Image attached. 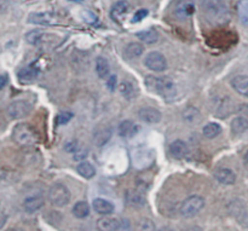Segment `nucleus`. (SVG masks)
I'll return each instance as SVG.
<instances>
[{
	"instance_id": "nucleus-27",
	"label": "nucleus",
	"mask_w": 248,
	"mask_h": 231,
	"mask_svg": "<svg viewBox=\"0 0 248 231\" xmlns=\"http://www.w3.org/2000/svg\"><path fill=\"white\" fill-rule=\"evenodd\" d=\"M77 171L78 173L85 179H91L96 176V169H94L93 165L90 164V162L87 161L80 162V164L77 166Z\"/></svg>"
},
{
	"instance_id": "nucleus-35",
	"label": "nucleus",
	"mask_w": 248,
	"mask_h": 231,
	"mask_svg": "<svg viewBox=\"0 0 248 231\" xmlns=\"http://www.w3.org/2000/svg\"><path fill=\"white\" fill-rule=\"evenodd\" d=\"M73 118V114L69 111H62L57 115V123L58 125H65L67 123H69Z\"/></svg>"
},
{
	"instance_id": "nucleus-36",
	"label": "nucleus",
	"mask_w": 248,
	"mask_h": 231,
	"mask_svg": "<svg viewBox=\"0 0 248 231\" xmlns=\"http://www.w3.org/2000/svg\"><path fill=\"white\" fill-rule=\"evenodd\" d=\"M236 219H237V222H239L240 225H242V227L248 229V211L247 210L242 211V212L237 216Z\"/></svg>"
},
{
	"instance_id": "nucleus-34",
	"label": "nucleus",
	"mask_w": 248,
	"mask_h": 231,
	"mask_svg": "<svg viewBox=\"0 0 248 231\" xmlns=\"http://www.w3.org/2000/svg\"><path fill=\"white\" fill-rule=\"evenodd\" d=\"M182 115H183L184 120H186L188 123H195V121L199 119L200 113H199L198 109L194 108V107H188V108L184 109Z\"/></svg>"
},
{
	"instance_id": "nucleus-40",
	"label": "nucleus",
	"mask_w": 248,
	"mask_h": 231,
	"mask_svg": "<svg viewBox=\"0 0 248 231\" xmlns=\"http://www.w3.org/2000/svg\"><path fill=\"white\" fill-rule=\"evenodd\" d=\"M237 110H239V113H241L242 116H248V104H242Z\"/></svg>"
},
{
	"instance_id": "nucleus-26",
	"label": "nucleus",
	"mask_w": 248,
	"mask_h": 231,
	"mask_svg": "<svg viewBox=\"0 0 248 231\" xmlns=\"http://www.w3.org/2000/svg\"><path fill=\"white\" fill-rule=\"evenodd\" d=\"M230 130L234 135H241V133L246 132V131H248V120L245 116H236L232 121Z\"/></svg>"
},
{
	"instance_id": "nucleus-23",
	"label": "nucleus",
	"mask_w": 248,
	"mask_h": 231,
	"mask_svg": "<svg viewBox=\"0 0 248 231\" xmlns=\"http://www.w3.org/2000/svg\"><path fill=\"white\" fill-rule=\"evenodd\" d=\"M126 200H127L128 205L133 208H142L145 205V199L143 196L142 191H128L126 194Z\"/></svg>"
},
{
	"instance_id": "nucleus-38",
	"label": "nucleus",
	"mask_w": 248,
	"mask_h": 231,
	"mask_svg": "<svg viewBox=\"0 0 248 231\" xmlns=\"http://www.w3.org/2000/svg\"><path fill=\"white\" fill-rule=\"evenodd\" d=\"M78 142L77 140H70V142L65 143L64 149L67 150L68 153H77L78 152Z\"/></svg>"
},
{
	"instance_id": "nucleus-18",
	"label": "nucleus",
	"mask_w": 248,
	"mask_h": 231,
	"mask_svg": "<svg viewBox=\"0 0 248 231\" xmlns=\"http://www.w3.org/2000/svg\"><path fill=\"white\" fill-rule=\"evenodd\" d=\"M170 153H171V155L174 159L182 160L188 155V145H186V143L183 142V140L177 139L174 140V142H172L171 145H170Z\"/></svg>"
},
{
	"instance_id": "nucleus-30",
	"label": "nucleus",
	"mask_w": 248,
	"mask_h": 231,
	"mask_svg": "<svg viewBox=\"0 0 248 231\" xmlns=\"http://www.w3.org/2000/svg\"><path fill=\"white\" fill-rule=\"evenodd\" d=\"M202 133L206 138L212 139V138L218 137L222 133V126L217 123H210L206 126H203Z\"/></svg>"
},
{
	"instance_id": "nucleus-44",
	"label": "nucleus",
	"mask_w": 248,
	"mask_h": 231,
	"mask_svg": "<svg viewBox=\"0 0 248 231\" xmlns=\"http://www.w3.org/2000/svg\"><path fill=\"white\" fill-rule=\"evenodd\" d=\"M244 160H245V162H246V164L248 165V150L246 152V154H245V156H244Z\"/></svg>"
},
{
	"instance_id": "nucleus-2",
	"label": "nucleus",
	"mask_w": 248,
	"mask_h": 231,
	"mask_svg": "<svg viewBox=\"0 0 248 231\" xmlns=\"http://www.w3.org/2000/svg\"><path fill=\"white\" fill-rule=\"evenodd\" d=\"M145 85L150 92L160 94L165 99H173L177 96L176 84L169 77L149 75L145 77Z\"/></svg>"
},
{
	"instance_id": "nucleus-29",
	"label": "nucleus",
	"mask_w": 248,
	"mask_h": 231,
	"mask_svg": "<svg viewBox=\"0 0 248 231\" xmlns=\"http://www.w3.org/2000/svg\"><path fill=\"white\" fill-rule=\"evenodd\" d=\"M236 11L242 26L248 27V0H240L236 4Z\"/></svg>"
},
{
	"instance_id": "nucleus-45",
	"label": "nucleus",
	"mask_w": 248,
	"mask_h": 231,
	"mask_svg": "<svg viewBox=\"0 0 248 231\" xmlns=\"http://www.w3.org/2000/svg\"><path fill=\"white\" fill-rule=\"evenodd\" d=\"M159 231H174V230L171 229V228H162V229H160Z\"/></svg>"
},
{
	"instance_id": "nucleus-7",
	"label": "nucleus",
	"mask_w": 248,
	"mask_h": 231,
	"mask_svg": "<svg viewBox=\"0 0 248 231\" xmlns=\"http://www.w3.org/2000/svg\"><path fill=\"white\" fill-rule=\"evenodd\" d=\"M28 22L31 24H39V26H56L60 23V17L50 11L31 12L28 16Z\"/></svg>"
},
{
	"instance_id": "nucleus-22",
	"label": "nucleus",
	"mask_w": 248,
	"mask_h": 231,
	"mask_svg": "<svg viewBox=\"0 0 248 231\" xmlns=\"http://www.w3.org/2000/svg\"><path fill=\"white\" fill-rule=\"evenodd\" d=\"M92 205H93V210L101 216H109L114 212L113 203L104 199H94Z\"/></svg>"
},
{
	"instance_id": "nucleus-31",
	"label": "nucleus",
	"mask_w": 248,
	"mask_h": 231,
	"mask_svg": "<svg viewBox=\"0 0 248 231\" xmlns=\"http://www.w3.org/2000/svg\"><path fill=\"white\" fill-rule=\"evenodd\" d=\"M73 215L75 216L79 219H84V218L89 217L90 215V206L89 203L85 202V201H79L74 205L73 207Z\"/></svg>"
},
{
	"instance_id": "nucleus-25",
	"label": "nucleus",
	"mask_w": 248,
	"mask_h": 231,
	"mask_svg": "<svg viewBox=\"0 0 248 231\" xmlns=\"http://www.w3.org/2000/svg\"><path fill=\"white\" fill-rule=\"evenodd\" d=\"M96 73L98 75V77L101 79H108L109 73H110V65H109V62L107 58L97 57L96 60Z\"/></svg>"
},
{
	"instance_id": "nucleus-28",
	"label": "nucleus",
	"mask_w": 248,
	"mask_h": 231,
	"mask_svg": "<svg viewBox=\"0 0 248 231\" xmlns=\"http://www.w3.org/2000/svg\"><path fill=\"white\" fill-rule=\"evenodd\" d=\"M39 74V69L34 65H29V67L22 68L18 72V77L21 81H31V80L35 79Z\"/></svg>"
},
{
	"instance_id": "nucleus-14",
	"label": "nucleus",
	"mask_w": 248,
	"mask_h": 231,
	"mask_svg": "<svg viewBox=\"0 0 248 231\" xmlns=\"http://www.w3.org/2000/svg\"><path fill=\"white\" fill-rule=\"evenodd\" d=\"M113 131L109 126H102V127L97 128L93 133V143L97 147H103L104 144L109 142L111 138Z\"/></svg>"
},
{
	"instance_id": "nucleus-39",
	"label": "nucleus",
	"mask_w": 248,
	"mask_h": 231,
	"mask_svg": "<svg viewBox=\"0 0 248 231\" xmlns=\"http://www.w3.org/2000/svg\"><path fill=\"white\" fill-rule=\"evenodd\" d=\"M107 84H108V87L110 91H114L116 86V77L115 75H110V77L107 79Z\"/></svg>"
},
{
	"instance_id": "nucleus-15",
	"label": "nucleus",
	"mask_w": 248,
	"mask_h": 231,
	"mask_svg": "<svg viewBox=\"0 0 248 231\" xmlns=\"http://www.w3.org/2000/svg\"><path fill=\"white\" fill-rule=\"evenodd\" d=\"M138 131H140L138 125H136V123L131 120L123 121V123L119 125V128H118L119 136H120L121 138H126V139L132 138L133 136L137 135Z\"/></svg>"
},
{
	"instance_id": "nucleus-10",
	"label": "nucleus",
	"mask_w": 248,
	"mask_h": 231,
	"mask_svg": "<svg viewBox=\"0 0 248 231\" xmlns=\"http://www.w3.org/2000/svg\"><path fill=\"white\" fill-rule=\"evenodd\" d=\"M195 12L194 0H179L174 6V16L179 19H186L193 16Z\"/></svg>"
},
{
	"instance_id": "nucleus-19",
	"label": "nucleus",
	"mask_w": 248,
	"mask_h": 231,
	"mask_svg": "<svg viewBox=\"0 0 248 231\" xmlns=\"http://www.w3.org/2000/svg\"><path fill=\"white\" fill-rule=\"evenodd\" d=\"M44 203H45V200L40 195L29 196V198L24 200L23 208L27 213H34L40 210L44 206Z\"/></svg>"
},
{
	"instance_id": "nucleus-1",
	"label": "nucleus",
	"mask_w": 248,
	"mask_h": 231,
	"mask_svg": "<svg viewBox=\"0 0 248 231\" xmlns=\"http://www.w3.org/2000/svg\"><path fill=\"white\" fill-rule=\"evenodd\" d=\"M201 11L206 21L213 26H222L230 19V9L225 0H201Z\"/></svg>"
},
{
	"instance_id": "nucleus-43",
	"label": "nucleus",
	"mask_w": 248,
	"mask_h": 231,
	"mask_svg": "<svg viewBox=\"0 0 248 231\" xmlns=\"http://www.w3.org/2000/svg\"><path fill=\"white\" fill-rule=\"evenodd\" d=\"M5 231H23V230L19 229V228H10V229H6Z\"/></svg>"
},
{
	"instance_id": "nucleus-6",
	"label": "nucleus",
	"mask_w": 248,
	"mask_h": 231,
	"mask_svg": "<svg viewBox=\"0 0 248 231\" xmlns=\"http://www.w3.org/2000/svg\"><path fill=\"white\" fill-rule=\"evenodd\" d=\"M211 109L217 115V118L225 119L234 111V103L228 96L217 97L213 99Z\"/></svg>"
},
{
	"instance_id": "nucleus-17",
	"label": "nucleus",
	"mask_w": 248,
	"mask_h": 231,
	"mask_svg": "<svg viewBox=\"0 0 248 231\" xmlns=\"http://www.w3.org/2000/svg\"><path fill=\"white\" fill-rule=\"evenodd\" d=\"M128 10H130V4L126 0H119L115 4L111 6L110 10V16L114 21H120L123 19L124 16L128 14Z\"/></svg>"
},
{
	"instance_id": "nucleus-12",
	"label": "nucleus",
	"mask_w": 248,
	"mask_h": 231,
	"mask_svg": "<svg viewBox=\"0 0 248 231\" xmlns=\"http://www.w3.org/2000/svg\"><path fill=\"white\" fill-rule=\"evenodd\" d=\"M138 116L143 123H157L161 121L162 114L156 108L152 107H143L138 110Z\"/></svg>"
},
{
	"instance_id": "nucleus-11",
	"label": "nucleus",
	"mask_w": 248,
	"mask_h": 231,
	"mask_svg": "<svg viewBox=\"0 0 248 231\" xmlns=\"http://www.w3.org/2000/svg\"><path fill=\"white\" fill-rule=\"evenodd\" d=\"M55 39H57V36L53 35V34H47L44 33L41 31H31L29 33H27L26 40L27 43L31 44V45H45V44L53 41Z\"/></svg>"
},
{
	"instance_id": "nucleus-24",
	"label": "nucleus",
	"mask_w": 248,
	"mask_h": 231,
	"mask_svg": "<svg viewBox=\"0 0 248 231\" xmlns=\"http://www.w3.org/2000/svg\"><path fill=\"white\" fill-rule=\"evenodd\" d=\"M125 57L127 60H135L144 53V46L140 43H130L125 47Z\"/></svg>"
},
{
	"instance_id": "nucleus-33",
	"label": "nucleus",
	"mask_w": 248,
	"mask_h": 231,
	"mask_svg": "<svg viewBox=\"0 0 248 231\" xmlns=\"http://www.w3.org/2000/svg\"><path fill=\"white\" fill-rule=\"evenodd\" d=\"M137 231H156V227H155V223L153 222L149 218H142V219L138 220L137 227H136Z\"/></svg>"
},
{
	"instance_id": "nucleus-13",
	"label": "nucleus",
	"mask_w": 248,
	"mask_h": 231,
	"mask_svg": "<svg viewBox=\"0 0 248 231\" xmlns=\"http://www.w3.org/2000/svg\"><path fill=\"white\" fill-rule=\"evenodd\" d=\"M215 178L219 182L220 184H224V185H232L236 182V174L234 171H232L230 169H224V167H220V169H216L215 172Z\"/></svg>"
},
{
	"instance_id": "nucleus-9",
	"label": "nucleus",
	"mask_w": 248,
	"mask_h": 231,
	"mask_svg": "<svg viewBox=\"0 0 248 231\" xmlns=\"http://www.w3.org/2000/svg\"><path fill=\"white\" fill-rule=\"evenodd\" d=\"M31 111V104L29 102L18 99V101L12 102L7 108V113L12 119H23L28 116Z\"/></svg>"
},
{
	"instance_id": "nucleus-37",
	"label": "nucleus",
	"mask_w": 248,
	"mask_h": 231,
	"mask_svg": "<svg viewBox=\"0 0 248 231\" xmlns=\"http://www.w3.org/2000/svg\"><path fill=\"white\" fill-rule=\"evenodd\" d=\"M148 16V10L147 9H140L133 16L132 22L133 23H137V22H140L142 19H144V17Z\"/></svg>"
},
{
	"instance_id": "nucleus-8",
	"label": "nucleus",
	"mask_w": 248,
	"mask_h": 231,
	"mask_svg": "<svg viewBox=\"0 0 248 231\" xmlns=\"http://www.w3.org/2000/svg\"><path fill=\"white\" fill-rule=\"evenodd\" d=\"M144 64L148 69L153 70V72H164L167 69V61L162 53L157 52V51H153V52L148 53L147 57L144 58Z\"/></svg>"
},
{
	"instance_id": "nucleus-21",
	"label": "nucleus",
	"mask_w": 248,
	"mask_h": 231,
	"mask_svg": "<svg viewBox=\"0 0 248 231\" xmlns=\"http://www.w3.org/2000/svg\"><path fill=\"white\" fill-rule=\"evenodd\" d=\"M136 36H137L142 43L148 44V45H153V44L157 43V40H159L160 38V34L155 28H149L145 29V31L136 33Z\"/></svg>"
},
{
	"instance_id": "nucleus-16",
	"label": "nucleus",
	"mask_w": 248,
	"mask_h": 231,
	"mask_svg": "<svg viewBox=\"0 0 248 231\" xmlns=\"http://www.w3.org/2000/svg\"><path fill=\"white\" fill-rule=\"evenodd\" d=\"M97 229L98 231H118L120 229V222L116 218L103 216L97 220Z\"/></svg>"
},
{
	"instance_id": "nucleus-46",
	"label": "nucleus",
	"mask_w": 248,
	"mask_h": 231,
	"mask_svg": "<svg viewBox=\"0 0 248 231\" xmlns=\"http://www.w3.org/2000/svg\"><path fill=\"white\" fill-rule=\"evenodd\" d=\"M69 1H74V2H82V1H85V0H69Z\"/></svg>"
},
{
	"instance_id": "nucleus-20",
	"label": "nucleus",
	"mask_w": 248,
	"mask_h": 231,
	"mask_svg": "<svg viewBox=\"0 0 248 231\" xmlns=\"http://www.w3.org/2000/svg\"><path fill=\"white\" fill-rule=\"evenodd\" d=\"M232 87L239 94L244 97H248V77L247 75H237L232 77Z\"/></svg>"
},
{
	"instance_id": "nucleus-41",
	"label": "nucleus",
	"mask_w": 248,
	"mask_h": 231,
	"mask_svg": "<svg viewBox=\"0 0 248 231\" xmlns=\"http://www.w3.org/2000/svg\"><path fill=\"white\" fill-rule=\"evenodd\" d=\"M7 84V75H0V90L4 89Z\"/></svg>"
},
{
	"instance_id": "nucleus-42",
	"label": "nucleus",
	"mask_w": 248,
	"mask_h": 231,
	"mask_svg": "<svg viewBox=\"0 0 248 231\" xmlns=\"http://www.w3.org/2000/svg\"><path fill=\"white\" fill-rule=\"evenodd\" d=\"M184 231H203V230L201 229V228H199V227H190V228H188V229H186Z\"/></svg>"
},
{
	"instance_id": "nucleus-4",
	"label": "nucleus",
	"mask_w": 248,
	"mask_h": 231,
	"mask_svg": "<svg viewBox=\"0 0 248 231\" xmlns=\"http://www.w3.org/2000/svg\"><path fill=\"white\" fill-rule=\"evenodd\" d=\"M48 201H50L53 207H64L70 201V191L63 184H53L50 188V190H48Z\"/></svg>"
},
{
	"instance_id": "nucleus-32",
	"label": "nucleus",
	"mask_w": 248,
	"mask_h": 231,
	"mask_svg": "<svg viewBox=\"0 0 248 231\" xmlns=\"http://www.w3.org/2000/svg\"><path fill=\"white\" fill-rule=\"evenodd\" d=\"M119 91L125 98L131 99L135 97V86L128 81H123L119 85Z\"/></svg>"
},
{
	"instance_id": "nucleus-3",
	"label": "nucleus",
	"mask_w": 248,
	"mask_h": 231,
	"mask_svg": "<svg viewBox=\"0 0 248 231\" xmlns=\"http://www.w3.org/2000/svg\"><path fill=\"white\" fill-rule=\"evenodd\" d=\"M12 139L21 147H31L38 143V133L28 123H17L12 130Z\"/></svg>"
},
{
	"instance_id": "nucleus-5",
	"label": "nucleus",
	"mask_w": 248,
	"mask_h": 231,
	"mask_svg": "<svg viewBox=\"0 0 248 231\" xmlns=\"http://www.w3.org/2000/svg\"><path fill=\"white\" fill-rule=\"evenodd\" d=\"M205 207V199L202 196H189L181 205L179 213L183 218H193L198 216Z\"/></svg>"
}]
</instances>
